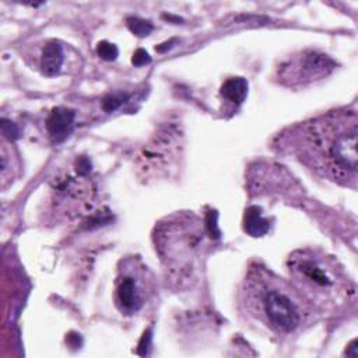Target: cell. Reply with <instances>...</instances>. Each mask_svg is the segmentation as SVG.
<instances>
[{"label":"cell","mask_w":358,"mask_h":358,"mask_svg":"<svg viewBox=\"0 0 358 358\" xmlns=\"http://www.w3.org/2000/svg\"><path fill=\"white\" fill-rule=\"evenodd\" d=\"M151 59H150V56H148V53L145 52V50H143V49H138V50H136V53L133 55V63L136 64V66H143V64H145V63H148Z\"/></svg>","instance_id":"obj_15"},{"label":"cell","mask_w":358,"mask_h":358,"mask_svg":"<svg viewBox=\"0 0 358 358\" xmlns=\"http://www.w3.org/2000/svg\"><path fill=\"white\" fill-rule=\"evenodd\" d=\"M96 194L95 185L87 178V173L66 176L60 179L53 187V200L56 207L64 214L77 217L84 215L94 207Z\"/></svg>","instance_id":"obj_7"},{"label":"cell","mask_w":358,"mask_h":358,"mask_svg":"<svg viewBox=\"0 0 358 358\" xmlns=\"http://www.w3.org/2000/svg\"><path fill=\"white\" fill-rule=\"evenodd\" d=\"M291 282L316 310L352 302L355 288L337 260L320 249L303 248L287 259Z\"/></svg>","instance_id":"obj_3"},{"label":"cell","mask_w":358,"mask_h":358,"mask_svg":"<svg viewBox=\"0 0 358 358\" xmlns=\"http://www.w3.org/2000/svg\"><path fill=\"white\" fill-rule=\"evenodd\" d=\"M220 92H221V96L227 102L238 106V105H241L245 101V98L248 95V83L242 77L228 78L221 85V91Z\"/></svg>","instance_id":"obj_10"},{"label":"cell","mask_w":358,"mask_h":358,"mask_svg":"<svg viewBox=\"0 0 358 358\" xmlns=\"http://www.w3.org/2000/svg\"><path fill=\"white\" fill-rule=\"evenodd\" d=\"M239 302L253 322L277 337L294 336L309 326L316 310L291 281L262 264L248 270Z\"/></svg>","instance_id":"obj_2"},{"label":"cell","mask_w":358,"mask_h":358,"mask_svg":"<svg viewBox=\"0 0 358 358\" xmlns=\"http://www.w3.org/2000/svg\"><path fill=\"white\" fill-rule=\"evenodd\" d=\"M74 112L67 108H55L46 119V129L55 143H60L69 137L74 127Z\"/></svg>","instance_id":"obj_8"},{"label":"cell","mask_w":358,"mask_h":358,"mask_svg":"<svg viewBox=\"0 0 358 358\" xmlns=\"http://www.w3.org/2000/svg\"><path fill=\"white\" fill-rule=\"evenodd\" d=\"M215 222L201 221L190 213H178L159 222L154 243L165 270L179 282L190 280L206 245L207 234L213 236Z\"/></svg>","instance_id":"obj_4"},{"label":"cell","mask_w":358,"mask_h":358,"mask_svg":"<svg viewBox=\"0 0 358 358\" xmlns=\"http://www.w3.org/2000/svg\"><path fill=\"white\" fill-rule=\"evenodd\" d=\"M127 27L133 34H136L138 36H147L152 31L151 22L140 20V18H129Z\"/></svg>","instance_id":"obj_12"},{"label":"cell","mask_w":358,"mask_h":358,"mask_svg":"<svg viewBox=\"0 0 358 358\" xmlns=\"http://www.w3.org/2000/svg\"><path fill=\"white\" fill-rule=\"evenodd\" d=\"M152 277L137 257L120 262L115 280V305L123 315L138 313L152 295Z\"/></svg>","instance_id":"obj_5"},{"label":"cell","mask_w":358,"mask_h":358,"mask_svg":"<svg viewBox=\"0 0 358 358\" xmlns=\"http://www.w3.org/2000/svg\"><path fill=\"white\" fill-rule=\"evenodd\" d=\"M96 52L98 55L105 59V60H113L117 56V48L113 43H109L106 41L99 42L96 46Z\"/></svg>","instance_id":"obj_13"},{"label":"cell","mask_w":358,"mask_h":358,"mask_svg":"<svg viewBox=\"0 0 358 358\" xmlns=\"http://www.w3.org/2000/svg\"><path fill=\"white\" fill-rule=\"evenodd\" d=\"M124 95L122 96V95H112V96H109L106 101H105V109L106 110H113V109H116L119 105H122L124 101Z\"/></svg>","instance_id":"obj_14"},{"label":"cell","mask_w":358,"mask_h":358,"mask_svg":"<svg viewBox=\"0 0 358 358\" xmlns=\"http://www.w3.org/2000/svg\"><path fill=\"white\" fill-rule=\"evenodd\" d=\"M295 158L319 176L355 189L358 178V116L354 109L333 110L284 133Z\"/></svg>","instance_id":"obj_1"},{"label":"cell","mask_w":358,"mask_h":358,"mask_svg":"<svg viewBox=\"0 0 358 358\" xmlns=\"http://www.w3.org/2000/svg\"><path fill=\"white\" fill-rule=\"evenodd\" d=\"M336 67V62L324 53L303 50L292 55L278 69L277 77L282 85L303 87L327 77Z\"/></svg>","instance_id":"obj_6"},{"label":"cell","mask_w":358,"mask_h":358,"mask_svg":"<svg viewBox=\"0 0 358 358\" xmlns=\"http://www.w3.org/2000/svg\"><path fill=\"white\" fill-rule=\"evenodd\" d=\"M243 225H245V231L252 236H262L270 228L268 220L263 218L262 210L257 206H252L245 211Z\"/></svg>","instance_id":"obj_11"},{"label":"cell","mask_w":358,"mask_h":358,"mask_svg":"<svg viewBox=\"0 0 358 358\" xmlns=\"http://www.w3.org/2000/svg\"><path fill=\"white\" fill-rule=\"evenodd\" d=\"M64 62V52L60 43L57 42H48L42 52H41V59H39V67L42 73L48 77L59 74L62 70Z\"/></svg>","instance_id":"obj_9"}]
</instances>
